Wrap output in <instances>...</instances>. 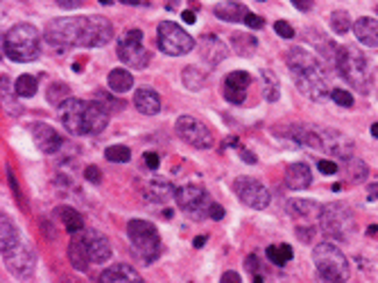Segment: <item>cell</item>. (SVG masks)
Here are the masks:
<instances>
[{
	"mask_svg": "<svg viewBox=\"0 0 378 283\" xmlns=\"http://www.w3.org/2000/svg\"><path fill=\"white\" fill-rule=\"evenodd\" d=\"M52 48H102L114 39V25L104 16H68L50 20L43 30Z\"/></svg>",
	"mask_w": 378,
	"mask_h": 283,
	"instance_id": "cell-1",
	"label": "cell"
},
{
	"mask_svg": "<svg viewBox=\"0 0 378 283\" xmlns=\"http://www.w3.org/2000/svg\"><path fill=\"white\" fill-rule=\"evenodd\" d=\"M286 64L301 95L308 100H324L329 95V75L322 61L306 48H290L286 52Z\"/></svg>",
	"mask_w": 378,
	"mask_h": 283,
	"instance_id": "cell-2",
	"label": "cell"
},
{
	"mask_svg": "<svg viewBox=\"0 0 378 283\" xmlns=\"http://www.w3.org/2000/svg\"><path fill=\"white\" fill-rule=\"evenodd\" d=\"M59 121L66 127V132L73 136H93L104 132L109 125V112L102 102L80 100V97H71L61 107H57Z\"/></svg>",
	"mask_w": 378,
	"mask_h": 283,
	"instance_id": "cell-3",
	"label": "cell"
},
{
	"mask_svg": "<svg viewBox=\"0 0 378 283\" xmlns=\"http://www.w3.org/2000/svg\"><path fill=\"white\" fill-rule=\"evenodd\" d=\"M3 52L16 64H28L41 54V32L30 23H18L9 28L3 37Z\"/></svg>",
	"mask_w": 378,
	"mask_h": 283,
	"instance_id": "cell-4",
	"label": "cell"
},
{
	"mask_svg": "<svg viewBox=\"0 0 378 283\" xmlns=\"http://www.w3.org/2000/svg\"><path fill=\"white\" fill-rule=\"evenodd\" d=\"M338 71L342 75L344 82H349L351 89L358 93L367 95L372 91V71H370V61H367L365 54L353 48V46H344L338 50Z\"/></svg>",
	"mask_w": 378,
	"mask_h": 283,
	"instance_id": "cell-5",
	"label": "cell"
},
{
	"mask_svg": "<svg viewBox=\"0 0 378 283\" xmlns=\"http://www.w3.org/2000/svg\"><path fill=\"white\" fill-rule=\"evenodd\" d=\"M312 263H315L319 277L327 283H349L351 277L349 258L333 243H319L312 249Z\"/></svg>",
	"mask_w": 378,
	"mask_h": 283,
	"instance_id": "cell-6",
	"label": "cell"
},
{
	"mask_svg": "<svg viewBox=\"0 0 378 283\" xmlns=\"http://www.w3.org/2000/svg\"><path fill=\"white\" fill-rule=\"evenodd\" d=\"M319 227L322 231L327 234L331 241H349L355 234V217L351 209L342 202H331L327 206H322L319 213Z\"/></svg>",
	"mask_w": 378,
	"mask_h": 283,
	"instance_id": "cell-7",
	"label": "cell"
},
{
	"mask_svg": "<svg viewBox=\"0 0 378 283\" xmlns=\"http://www.w3.org/2000/svg\"><path fill=\"white\" fill-rule=\"evenodd\" d=\"M127 236H129V241H132L136 254H138L140 260H143V263H152V260L159 258L161 238H159V231H157V227L152 222H147V220H129Z\"/></svg>",
	"mask_w": 378,
	"mask_h": 283,
	"instance_id": "cell-8",
	"label": "cell"
},
{
	"mask_svg": "<svg viewBox=\"0 0 378 283\" xmlns=\"http://www.w3.org/2000/svg\"><path fill=\"white\" fill-rule=\"evenodd\" d=\"M116 52H118V59L123 64H127L129 68H145L150 64V50L143 46V32L138 28L132 30H125L121 37L116 41Z\"/></svg>",
	"mask_w": 378,
	"mask_h": 283,
	"instance_id": "cell-9",
	"label": "cell"
},
{
	"mask_svg": "<svg viewBox=\"0 0 378 283\" xmlns=\"http://www.w3.org/2000/svg\"><path fill=\"white\" fill-rule=\"evenodd\" d=\"M157 43L166 54H170V57H181V54H188L193 48H195V39H193L181 25L172 23V20L159 23Z\"/></svg>",
	"mask_w": 378,
	"mask_h": 283,
	"instance_id": "cell-10",
	"label": "cell"
},
{
	"mask_svg": "<svg viewBox=\"0 0 378 283\" xmlns=\"http://www.w3.org/2000/svg\"><path fill=\"white\" fill-rule=\"evenodd\" d=\"M175 132L181 140H186L197 150H211L215 143V136L209 125H204L195 116H179L175 123Z\"/></svg>",
	"mask_w": 378,
	"mask_h": 283,
	"instance_id": "cell-11",
	"label": "cell"
},
{
	"mask_svg": "<svg viewBox=\"0 0 378 283\" xmlns=\"http://www.w3.org/2000/svg\"><path fill=\"white\" fill-rule=\"evenodd\" d=\"M175 202L177 206L183 211L193 215L195 220H200V217L209 215V209H211V200L204 188L195 186V183H188V186H181L175 191Z\"/></svg>",
	"mask_w": 378,
	"mask_h": 283,
	"instance_id": "cell-12",
	"label": "cell"
},
{
	"mask_svg": "<svg viewBox=\"0 0 378 283\" xmlns=\"http://www.w3.org/2000/svg\"><path fill=\"white\" fill-rule=\"evenodd\" d=\"M233 191L240 198L243 204H247L250 209H256V211L267 209L269 200H272L269 198V191L263 186L261 181H256L254 177H238L233 183Z\"/></svg>",
	"mask_w": 378,
	"mask_h": 283,
	"instance_id": "cell-13",
	"label": "cell"
},
{
	"mask_svg": "<svg viewBox=\"0 0 378 283\" xmlns=\"http://www.w3.org/2000/svg\"><path fill=\"white\" fill-rule=\"evenodd\" d=\"M3 260H5V267L9 270V275L23 279V277H30V272L35 270L37 254H35V249H32V245H28L23 241L18 247H14L9 254H5Z\"/></svg>",
	"mask_w": 378,
	"mask_h": 283,
	"instance_id": "cell-14",
	"label": "cell"
},
{
	"mask_svg": "<svg viewBox=\"0 0 378 283\" xmlns=\"http://www.w3.org/2000/svg\"><path fill=\"white\" fill-rule=\"evenodd\" d=\"M319 138H322V152H327L333 159H342V161L353 159V140L338 132V129H319Z\"/></svg>",
	"mask_w": 378,
	"mask_h": 283,
	"instance_id": "cell-15",
	"label": "cell"
},
{
	"mask_svg": "<svg viewBox=\"0 0 378 283\" xmlns=\"http://www.w3.org/2000/svg\"><path fill=\"white\" fill-rule=\"evenodd\" d=\"M80 236H82V241L86 245V252H89V256H91V263L102 265V263H106V260L111 258L114 252H111V245H109V241H106L104 234L95 231V229H86Z\"/></svg>",
	"mask_w": 378,
	"mask_h": 283,
	"instance_id": "cell-16",
	"label": "cell"
},
{
	"mask_svg": "<svg viewBox=\"0 0 378 283\" xmlns=\"http://www.w3.org/2000/svg\"><path fill=\"white\" fill-rule=\"evenodd\" d=\"M32 138H35L37 147L43 155H55L61 150L63 138L55 132V127H50L46 123H35L32 125Z\"/></svg>",
	"mask_w": 378,
	"mask_h": 283,
	"instance_id": "cell-17",
	"label": "cell"
},
{
	"mask_svg": "<svg viewBox=\"0 0 378 283\" xmlns=\"http://www.w3.org/2000/svg\"><path fill=\"white\" fill-rule=\"evenodd\" d=\"M143 198L147 202H157V204H164L168 202L170 198H175V188H172V183L164 177H154L150 179L145 186H143Z\"/></svg>",
	"mask_w": 378,
	"mask_h": 283,
	"instance_id": "cell-18",
	"label": "cell"
},
{
	"mask_svg": "<svg viewBox=\"0 0 378 283\" xmlns=\"http://www.w3.org/2000/svg\"><path fill=\"white\" fill-rule=\"evenodd\" d=\"M353 35L358 39L362 46L367 48H378V20L362 16L353 23Z\"/></svg>",
	"mask_w": 378,
	"mask_h": 283,
	"instance_id": "cell-19",
	"label": "cell"
},
{
	"mask_svg": "<svg viewBox=\"0 0 378 283\" xmlns=\"http://www.w3.org/2000/svg\"><path fill=\"white\" fill-rule=\"evenodd\" d=\"M20 243H23V238H20L18 229H16V224L12 222V217L9 215H0V252L9 254L14 247H18Z\"/></svg>",
	"mask_w": 378,
	"mask_h": 283,
	"instance_id": "cell-20",
	"label": "cell"
},
{
	"mask_svg": "<svg viewBox=\"0 0 378 283\" xmlns=\"http://www.w3.org/2000/svg\"><path fill=\"white\" fill-rule=\"evenodd\" d=\"M134 107L143 116H157L161 112V97L154 89L143 86V89H136L134 93Z\"/></svg>",
	"mask_w": 378,
	"mask_h": 283,
	"instance_id": "cell-21",
	"label": "cell"
},
{
	"mask_svg": "<svg viewBox=\"0 0 378 283\" xmlns=\"http://www.w3.org/2000/svg\"><path fill=\"white\" fill-rule=\"evenodd\" d=\"M98 283H145V281L140 279L136 270H132L125 263H118V265H111L109 270H104Z\"/></svg>",
	"mask_w": 378,
	"mask_h": 283,
	"instance_id": "cell-22",
	"label": "cell"
},
{
	"mask_svg": "<svg viewBox=\"0 0 378 283\" xmlns=\"http://www.w3.org/2000/svg\"><path fill=\"white\" fill-rule=\"evenodd\" d=\"M213 14L220 20H226V23H240V20H245V16L250 14V9L243 3H238V0H222V3L213 7Z\"/></svg>",
	"mask_w": 378,
	"mask_h": 283,
	"instance_id": "cell-23",
	"label": "cell"
},
{
	"mask_svg": "<svg viewBox=\"0 0 378 283\" xmlns=\"http://www.w3.org/2000/svg\"><path fill=\"white\" fill-rule=\"evenodd\" d=\"M286 183L290 191H306L312 183V172L306 163H293L286 170Z\"/></svg>",
	"mask_w": 378,
	"mask_h": 283,
	"instance_id": "cell-24",
	"label": "cell"
},
{
	"mask_svg": "<svg viewBox=\"0 0 378 283\" xmlns=\"http://www.w3.org/2000/svg\"><path fill=\"white\" fill-rule=\"evenodd\" d=\"M202 54L211 66H215V64L226 59V46L222 43V39H218L215 35H207L202 39Z\"/></svg>",
	"mask_w": 378,
	"mask_h": 283,
	"instance_id": "cell-25",
	"label": "cell"
},
{
	"mask_svg": "<svg viewBox=\"0 0 378 283\" xmlns=\"http://www.w3.org/2000/svg\"><path fill=\"white\" fill-rule=\"evenodd\" d=\"M68 258H71L73 270H78V272H86L91 265V256H89V252H86V245H84L80 234L75 236L68 245Z\"/></svg>",
	"mask_w": 378,
	"mask_h": 283,
	"instance_id": "cell-26",
	"label": "cell"
},
{
	"mask_svg": "<svg viewBox=\"0 0 378 283\" xmlns=\"http://www.w3.org/2000/svg\"><path fill=\"white\" fill-rule=\"evenodd\" d=\"M0 93H3V109L9 114V116H20L23 114V107L18 104V93L9 82V78L3 73V78H0Z\"/></svg>",
	"mask_w": 378,
	"mask_h": 283,
	"instance_id": "cell-27",
	"label": "cell"
},
{
	"mask_svg": "<svg viewBox=\"0 0 378 283\" xmlns=\"http://www.w3.org/2000/svg\"><path fill=\"white\" fill-rule=\"evenodd\" d=\"M55 215L59 217V222L63 224V229H66L68 234L73 236H78L84 231V220H82V215L71 209V206H57L55 209Z\"/></svg>",
	"mask_w": 378,
	"mask_h": 283,
	"instance_id": "cell-28",
	"label": "cell"
},
{
	"mask_svg": "<svg viewBox=\"0 0 378 283\" xmlns=\"http://www.w3.org/2000/svg\"><path fill=\"white\" fill-rule=\"evenodd\" d=\"M106 84L114 93H127L134 89V75L125 68H114L106 75Z\"/></svg>",
	"mask_w": 378,
	"mask_h": 283,
	"instance_id": "cell-29",
	"label": "cell"
},
{
	"mask_svg": "<svg viewBox=\"0 0 378 283\" xmlns=\"http://www.w3.org/2000/svg\"><path fill=\"white\" fill-rule=\"evenodd\" d=\"M288 213L293 217H310V215H319L322 213V206L312 200H290L286 204Z\"/></svg>",
	"mask_w": 378,
	"mask_h": 283,
	"instance_id": "cell-30",
	"label": "cell"
},
{
	"mask_svg": "<svg viewBox=\"0 0 378 283\" xmlns=\"http://www.w3.org/2000/svg\"><path fill=\"white\" fill-rule=\"evenodd\" d=\"M181 82L188 91L195 93L202 89L204 82H207V75H204V71H200L197 66H186L181 71Z\"/></svg>",
	"mask_w": 378,
	"mask_h": 283,
	"instance_id": "cell-31",
	"label": "cell"
},
{
	"mask_svg": "<svg viewBox=\"0 0 378 283\" xmlns=\"http://www.w3.org/2000/svg\"><path fill=\"white\" fill-rule=\"evenodd\" d=\"M46 97L50 104L61 107L66 100H71V86L66 82H52L46 91Z\"/></svg>",
	"mask_w": 378,
	"mask_h": 283,
	"instance_id": "cell-32",
	"label": "cell"
},
{
	"mask_svg": "<svg viewBox=\"0 0 378 283\" xmlns=\"http://www.w3.org/2000/svg\"><path fill=\"white\" fill-rule=\"evenodd\" d=\"M231 43H233L236 52L243 54V57H250V54H254L256 48H258V41H256L254 35H233Z\"/></svg>",
	"mask_w": 378,
	"mask_h": 283,
	"instance_id": "cell-33",
	"label": "cell"
},
{
	"mask_svg": "<svg viewBox=\"0 0 378 283\" xmlns=\"http://www.w3.org/2000/svg\"><path fill=\"white\" fill-rule=\"evenodd\" d=\"M329 23H331V30L336 32V35H347L349 30H353L351 16H349V12H344V9H338V12H331Z\"/></svg>",
	"mask_w": 378,
	"mask_h": 283,
	"instance_id": "cell-34",
	"label": "cell"
},
{
	"mask_svg": "<svg viewBox=\"0 0 378 283\" xmlns=\"http://www.w3.org/2000/svg\"><path fill=\"white\" fill-rule=\"evenodd\" d=\"M14 89H16L18 97H35L37 89H39V82L35 75H20L14 84Z\"/></svg>",
	"mask_w": 378,
	"mask_h": 283,
	"instance_id": "cell-35",
	"label": "cell"
},
{
	"mask_svg": "<svg viewBox=\"0 0 378 283\" xmlns=\"http://www.w3.org/2000/svg\"><path fill=\"white\" fill-rule=\"evenodd\" d=\"M261 80H263V86H265V97H267V102H276L279 100V80H276V75L272 71H261Z\"/></svg>",
	"mask_w": 378,
	"mask_h": 283,
	"instance_id": "cell-36",
	"label": "cell"
},
{
	"mask_svg": "<svg viewBox=\"0 0 378 283\" xmlns=\"http://www.w3.org/2000/svg\"><path fill=\"white\" fill-rule=\"evenodd\" d=\"M267 258L272 260L274 265H286V263H290V258H293V247L286 243L267 247Z\"/></svg>",
	"mask_w": 378,
	"mask_h": 283,
	"instance_id": "cell-37",
	"label": "cell"
},
{
	"mask_svg": "<svg viewBox=\"0 0 378 283\" xmlns=\"http://www.w3.org/2000/svg\"><path fill=\"white\" fill-rule=\"evenodd\" d=\"M250 84H252V78L247 71H233L226 75V80H224V86H231V89H240V91L250 89Z\"/></svg>",
	"mask_w": 378,
	"mask_h": 283,
	"instance_id": "cell-38",
	"label": "cell"
},
{
	"mask_svg": "<svg viewBox=\"0 0 378 283\" xmlns=\"http://www.w3.org/2000/svg\"><path fill=\"white\" fill-rule=\"evenodd\" d=\"M344 177H347V181L358 183V181H362L367 177V166L358 159H349L347 161V170H344Z\"/></svg>",
	"mask_w": 378,
	"mask_h": 283,
	"instance_id": "cell-39",
	"label": "cell"
},
{
	"mask_svg": "<svg viewBox=\"0 0 378 283\" xmlns=\"http://www.w3.org/2000/svg\"><path fill=\"white\" fill-rule=\"evenodd\" d=\"M104 157L111 163H127L129 159H132V150H129L127 145H111V147L104 150Z\"/></svg>",
	"mask_w": 378,
	"mask_h": 283,
	"instance_id": "cell-40",
	"label": "cell"
},
{
	"mask_svg": "<svg viewBox=\"0 0 378 283\" xmlns=\"http://www.w3.org/2000/svg\"><path fill=\"white\" fill-rule=\"evenodd\" d=\"M331 97H333V102H338L340 107H353V95L349 91H344V89H333L331 91Z\"/></svg>",
	"mask_w": 378,
	"mask_h": 283,
	"instance_id": "cell-41",
	"label": "cell"
},
{
	"mask_svg": "<svg viewBox=\"0 0 378 283\" xmlns=\"http://www.w3.org/2000/svg\"><path fill=\"white\" fill-rule=\"evenodd\" d=\"M224 97H226V100H229L231 104H243L245 97H247V91L231 89V86H224Z\"/></svg>",
	"mask_w": 378,
	"mask_h": 283,
	"instance_id": "cell-42",
	"label": "cell"
},
{
	"mask_svg": "<svg viewBox=\"0 0 378 283\" xmlns=\"http://www.w3.org/2000/svg\"><path fill=\"white\" fill-rule=\"evenodd\" d=\"M295 234H297V238L301 243H306V245H310L312 241H315V227H297L295 229Z\"/></svg>",
	"mask_w": 378,
	"mask_h": 283,
	"instance_id": "cell-43",
	"label": "cell"
},
{
	"mask_svg": "<svg viewBox=\"0 0 378 283\" xmlns=\"http://www.w3.org/2000/svg\"><path fill=\"white\" fill-rule=\"evenodd\" d=\"M274 32L279 37H284V39H293L295 37V28L288 23V20H276L274 23Z\"/></svg>",
	"mask_w": 378,
	"mask_h": 283,
	"instance_id": "cell-44",
	"label": "cell"
},
{
	"mask_svg": "<svg viewBox=\"0 0 378 283\" xmlns=\"http://www.w3.org/2000/svg\"><path fill=\"white\" fill-rule=\"evenodd\" d=\"M317 168H319L322 175H336V172L340 170V168H338V163H336V161H329V159L317 161Z\"/></svg>",
	"mask_w": 378,
	"mask_h": 283,
	"instance_id": "cell-45",
	"label": "cell"
},
{
	"mask_svg": "<svg viewBox=\"0 0 378 283\" xmlns=\"http://www.w3.org/2000/svg\"><path fill=\"white\" fill-rule=\"evenodd\" d=\"M84 179H89L91 183H100V181H102V170H100L98 166H86Z\"/></svg>",
	"mask_w": 378,
	"mask_h": 283,
	"instance_id": "cell-46",
	"label": "cell"
},
{
	"mask_svg": "<svg viewBox=\"0 0 378 283\" xmlns=\"http://www.w3.org/2000/svg\"><path fill=\"white\" fill-rule=\"evenodd\" d=\"M245 23L250 25L252 30H261V28L265 25V20H263V16H258V14H252V12H250V14L245 16Z\"/></svg>",
	"mask_w": 378,
	"mask_h": 283,
	"instance_id": "cell-47",
	"label": "cell"
},
{
	"mask_svg": "<svg viewBox=\"0 0 378 283\" xmlns=\"http://www.w3.org/2000/svg\"><path fill=\"white\" fill-rule=\"evenodd\" d=\"M143 161H145V166H147L150 170H157V168H159V155H157V152H145Z\"/></svg>",
	"mask_w": 378,
	"mask_h": 283,
	"instance_id": "cell-48",
	"label": "cell"
},
{
	"mask_svg": "<svg viewBox=\"0 0 378 283\" xmlns=\"http://www.w3.org/2000/svg\"><path fill=\"white\" fill-rule=\"evenodd\" d=\"M220 283H243V279H240V275H238V272L229 270V272H224V275H222Z\"/></svg>",
	"mask_w": 378,
	"mask_h": 283,
	"instance_id": "cell-49",
	"label": "cell"
},
{
	"mask_svg": "<svg viewBox=\"0 0 378 283\" xmlns=\"http://www.w3.org/2000/svg\"><path fill=\"white\" fill-rule=\"evenodd\" d=\"M55 3H57L61 9H78V7H82L84 0H55Z\"/></svg>",
	"mask_w": 378,
	"mask_h": 283,
	"instance_id": "cell-50",
	"label": "cell"
},
{
	"mask_svg": "<svg viewBox=\"0 0 378 283\" xmlns=\"http://www.w3.org/2000/svg\"><path fill=\"white\" fill-rule=\"evenodd\" d=\"M299 12H308V9H312V5H315V0H290Z\"/></svg>",
	"mask_w": 378,
	"mask_h": 283,
	"instance_id": "cell-51",
	"label": "cell"
},
{
	"mask_svg": "<svg viewBox=\"0 0 378 283\" xmlns=\"http://www.w3.org/2000/svg\"><path fill=\"white\" fill-rule=\"evenodd\" d=\"M209 215L213 217V220H222L224 217V209L220 204H211V209H209Z\"/></svg>",
	"mask_w": 378,
	"mask_h": 283,
	"instance_id": "cell-52",
	"label": "cell"
},
{
	"mask_svg": "<svg viewBox=\"0 0 378 283\" xmlns=\"http://www.w3.org/2000/svg\"><path fill=\"white\" fill-rule=\"evenodd\" d=\"M238 155L245 159V163H256V157L252 155V152H247V150H243V147H238Z\"/></svg>",
	"mask_w": 378,
	"mask_h": 283,
	"instance_id": "cell-53",
	"label": "cell"
},
{
	"mask_svg": "<svg viewBox=\"0 0 378 283\" xmlns=\"http://www.w3.org/2000/svg\"><path fill=\"white\" fill-rule=\"evenodd\" d=\"M247 267H250L252 272H256V270H261V263H258L256 256H247Z\"/></svg>",
	"mask_w": 378,
	"mask_h": 283,
	"instance_id": "cell-54",
	"label": "cell"
},
{
	"mask_svg": "<svg viewBox=\"0 0 378 283\" xmlns=\"http://www.w3.org/2000/svg\"><path fill=\"white\" fill-rule=\"evenodd\" d=\"M367 193H370V200H378V181L370 183V186H367Z\"/></svg>",
	"mask_w": 378,
	"mask_h": 283,
	"instance_id": "cell-55",
	"label": "cell"
},
{
	"mask_svg": "<svg viewBox=\"0 0 378 283\" xmlns=\"http://www.w3.org/2000/svg\"><path fill=\"white\" fill-rule=\"evenodd\" d=\"M181 18L186 20L188 25H193V23H195V14H193V12H183V14H181Z\"/></svg>",
	"mask_w": 378,
	"mask_h": 283,
	"instance_id": "cell-56",
	"label": "cell"
},
{
	"mask_svg": "<svg viewBox=\"0 0 378 283\" xmlns=\"http://www.w3.org/2000/svg\"><path fill=\"white\" fill-rule=\"evenodd\" d=\"M204 243H207V236H197V238H195V243H193V245H195V247H202Z\"/></svg>",
	"mask_w": 378,
	"mask_h": 283,
	"instance_id": "cell-57",
	"label": "cell"
},
{
	"mask_svg": "<svg viewBox=\"0 0 378 283\" xmlns=\"http://www.w3.org/2000/svg\"><path fill=\"white\" fill-rule=\"evenodd\" d=\"M372 136H374V138H378V123H374V125H372Z\"/></svg>",
	"mask_w": 378,
	"mask_h": 283,
	"instance_id": "cell-58",
	"label": "cell"
},
{
	"mask_svg": "<svg viewBox=\"0 0 378 283\" xmlns=\"http://www.w3.org/2000/svg\"><path fill=\"white\" fill-rule=\"evenodd\" d=\"M121 3H125V5H138V0H121Z\"/></svg>",
	"mask_w": 378,
	"mask_h": 283,
	"instance_id": "cell-59",
	"label": "cell"
},
{
	"mask_svg": "<svg viewBox=\"0 0 378 283\" xmlns=\"http://www.w3.org/2000/svg\"><path fill=\"white\" fill-rule=\"evenodd\" d=\"M98 3H100V5H114L116 0H98Z\"/></svg>",
	"mask_w": 378,
	"mask_h": 283,
	"instance_id": "cell-60",
	"label": "cell"
},
{
	"mask_svg": "<svg viewBox=\"0 0 378 283\" xmlns=\"http://www.w3.org/2000/svg\"><path fill=\"white\" fill-rule=\"evenodd\" d=\"M254 283H263V279H261V277H256V279H254Z\"/></svg>",
	"mask_w": 378,
	"mask_h": 283,
	"instance_id": "cell-61",
	"label": "cell"
},
{
	"mask_svg": "<svg viewBox=\"0 0 378 283\" xmlns=\"http://www.w3.org/2000/svg\"><path fill=\"white\" fill-rule=\"evenodd\" d=\"M376 12H378V7H376Z\"/></svg>",
	"mask_w": 378,
	"mask_h": 283,
	"instance_id": "cell-62",
	"label": "cell"
},
{
	"mask_svg": "<svg viewBox=\"0 0 378 283\" xmlns=\"http://www.w3.org/2000/svg\"><path fill=\"white\" fill-rule=\"evenodd\" d=\"M261 3H263V0H261Z\"/></svg>",
	"mask_w": 378,
	"mask_h": 283,
	"instance_id": "cell-63",
	"label": "cell"
}]
</instances>
